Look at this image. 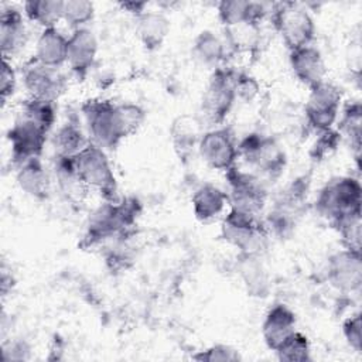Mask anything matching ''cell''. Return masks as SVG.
<instances>
[{"label": "cell", "instance_id": "6da1fadb", "mask_svg": "<svg viewBox=\"0 0 362 362\" xmlns=\"http://www.w3.org/2000/svg\"><path fill=\"white\" fill-rule=\"evenodd\" d=\"M89 143L100 148H115L144 122L146 113L136 103H113L102 99L86 100L82 106Z\"/></svg>", "mask_w": 362, "mask_h": 362}, {"label": "cell", "instance_id": "7a4b0ae2", "mask_svg": "<svg viewBox=\"0 0 362 362\" xmlns=\"http://www.w3.org/2000/svg\"><path fill=\"white\" fill-rule=\"evenodd\" d=\"M139 214L140 205L134 198H126L120 202L107 201L90 215L83 238L85 243L93 245L122 235L136 222Z\"/></svg>", "mask_w": 362, "mask_h": 362}, {"label": "cell", "instance_id": "3957f363", "mask_svg": "<svg viewBox=\"0 0 362 362\" xmlns=\"http://www.w3.org/2000/svg\"><path fill=\"white\" fill-rule=\"evenodd\" d=\"M362 188L354 177H337L329 180L315 199L318 214L331 223L344 216L361 214Z\"/></svg>", "mask_w": 362, "mask_h": 362}, {"label": "cell", "instance_id": "277c9868", "mask_svg": "<svg viewBox=\"0 0 362 362\" xmlns=\"http://www.w3.org/2000/svg\"><path fill=\"white\" fill-rule=\"evenodd\" d=\"M272 20L288 51L311 45L315 37V24L301 4L293 1L273 4Z\"/></svg>", "mask_w": 362, "mask_h": 362}, {"label": "cell", "instance_id": "5b68a950", "mask_svg": "<svg viewBox=\"0 0 362 362\" xmlns=\"http://www.w3.org/2000/svg\"><path fill=\"white\" fill-rule=\"evenodd\" d=\"M74 158L78 174L88 188L99 191L106 201H117V182L103 148L89 143Z\"/></svg>", "mask_w": 362, "mask_h": 362}, {"label": "cell", "instance_id": "8992f818", "mask_svg": "<svg viewBox=\"0 0 362 362\" xmlns=\"http://www.w3.org/2000/svg\"><path fill=\"white\" fill-rule=\"evenodd\" d=\"M223 239L238 247L245 256L259 255L267 242L266 229L257 219V215L230 209L222 222Z\"/></svg>", "mask_w": 362, "mask_h": 362}, {"label": "cell", "instance_id": "52a82bcc", "mask_svg": "<svg viewBox=\"0 0 362 362\" xmlns=\"http://www.w3.org/2000/svg\"><path fill=\"white\" fill-rule=\"evenodd\" d=\"M236 71L214 69L202 96V112L211 123H222L236 100Z\"/></svg>", "mask_w": 362, "mask_h": 362}, {"label": "cell", "instance_id": "ba28073f", "mask_svg": "<svg viewBox=\"0 0 362 362\" xmlns=\"http://www.w3.org/2000/svg\"><path fill=\"white\" fill-rule=\"evenodd\" d=\"M341 102V89L328 81L311 88L304 107L308 124L318 133L331 130L339 116Z\"/></svg>", "mask_w": 362, "mask_h": 362}, {"label": "cell", "instance_id": "9c48e42d", "mask_svg": "<svg viewBox=\"0 0 362 362\" xmlns=\"http://www.w3.org/2000/svg\"><path fill=\"white\" fill-rule=\"evenodd\" d=\"M238 153L246 163L267 175L280 174L286 163L284 151L280 148L277 141L259 133L247 134L238 144Z\"/></svg>", "mask_w": 362, "mask_h": 362}, {"label": "cell", "instance_id": "30bf717a", "mask_svg": "<svg viewBox=\"0 0 362 362\" xmlns=\"http://www.w3.org/2000/svg\"><path fill=\"white\" fill-rule=\"evenodd\" d=\"M48 133L45 127L20 113L7 134L14 164L20 165L30 158L40 157Z\"/></svg>", "mask_w": 362, "mask_h": 362}, {"label": "cell", "instance_id": "8fae6325", "mask_svg": "<svg viewBox=\"0 0 362 362\" xmlns=\"http://www.w3.org/2000/svg\"><path fill=\"white\" fill-rule=\"evenodd\" d=\"M226 178L229 184V192L226 194L230 206L242 212L257 215L266 202V189L260 180L236 167L226 171Z\"/></svg>", "mask_w": 362, "mask_h": 362}, {"label": "cell", "instance_id": "7c38bea8", "mask_svg": "<svg viewBox=\"0 0 362 362\" xmlns=\"http://www.w3.org/2000/svg\"><path fill=\"white\" fill-rule=\"evenodd\" d=\"M23 82L30 98L57 102L66 90V76L59 68L42 65L35 58L30 59L23 68Z\"/></svg>", "mask_w": 362, "mask_h": 362}, {"label": "cell", "instance_id": "4fadbf2b", "mask_svg": "<svg viewBox=\"0 0 362 362\" xmlns=\"http://www.w3.org/2000/svg\"><path fill=\"white\" fill-rule=\"evenodd\" d=\"M201 158L214 170L228 171L235 167L239 157L238 141L228 127H216L205 132L198 141Z\"/></svg>", "mask_w": 362, "mask_h": 362}, {"label": "cell", "instance_id": "5bb4252c", "mask_svg": "<svg viewBox=\"0 0 362 362\" xmlns=\"http://www.w3.org/2000/svg\"><path fill=\"white\" fill-rule=\"evenodd\" d=\"M328 279L331 284L341 291H358L362 283L361 252L344 247L334 253L328 260Z\"/></svg>", "mask_w": 362, "mask_h": 362}, {"label": "cell", "instance_id": "9a60e30c", "mask_svg": "<svg viewBox=\"0 0 362 362\" xmlns=\"http://www.w3.org/2000/svg\"><path fill=\"white\" fill-rule=\"evenodd\" d=\"M98 55V40L88 28H76L68 37L66 62L72 74L78 78L86 76Z\"/></svg>", "mask_w": 362, "mask_h": 362}, {"label": "cell", "instance_id": "2e32d148", "mask_svg": "<svg viewBox=\"0 0 362 362\" xmlns=\"http://www.w3.org/2000/svg\"><path fill=\"white\" fill-rule=\"evenodd\" d=\"M290 66L296 78L310 89L325 81L327 66L324 57L313 45L290 51Z\"/></svg>", "mask_w": 362, "mask_h": 362}, {"label": "cell", "instance_id": "e0dca14e", "mask_svg": "<svg viewBox=\"0 0 362 362\" xmlns=\"http://www.w3.org/2000/svg\"><path fill=\"white\" fill-rule=\"evenodd\" d=\"M27 30L20 10L13 6L3 7L0 13V47L3 58L17 55L25 45Z\"/></svg>", "mask_w": 362, "mask_h": 362}, {"label": "cell", "instance_id": "ac0fdd59", "mask_svg": "<svg viewBox=\"0 0 362 362\" xmlns=\"http://www.w3.org/2000/svg\"><path fill=\"white\" fill-rule=\"evenodd\" d=\"M296 331V314L286 304H274L266 314L262 324V334L266 345L276 351L277 346Z\"/></svg>", "mask_w": 362, "mask_h": 362}, {"label": "cell", "instance_id": "d6986e66", "mask_svg": "<svg viewBox=\"0 0 362 362\" xmlns=\"http://www.w3.org/2000/svg\"><path fill=\"white\" fill-rule=\"evenodd\" d=\"M269 13L266 4L257 1L229 0L218 4V16L223 27H230L242 23L260 25V21Z\"/></svg>", "mask_w": 362, "mask_h": 362}, {"label": "cell", "instance_id": "ffe728a7", "mask_svg": "<svg viewBox=\"0 0 362 362\" xmlns=\"http://www.w3.org/2000/svg\"><path fill=\"white\" fill-rule=\"evenodd\" d=\"M68 37L57 27L44 28L35 44V59L51 68H61L66 62Z\"/></svg>", "mask_w": 362, "mask_h": 362}, {"label": "cell", "instance_id": "44dd1931", "mask_svg": "<svg viewBox=\"0 0 362 362\" xmlns=\"http://www.w3.org/2000/svg\"><path fill=\"white\" fill-rule=\"evenodd\" d=\"M17 182L20 188L33 198H47L49 191V177L40 157L30 158L17 165Z\"/></svg>", "mask_w": 362, "mask_h": 362}, {"label": "cell", "instance_id": "7402d4cb", "mask_svg": "<svg viewBox=\"0 0 362 362\" xmlns=\"http://www.w3.org/2000/svg\"><path fill=\"white\" fill-rule=\"evenodd\" d=\"M226 204L228 194L211 182L198 187L192 195L194 214L202 222L216 218Z\"/></svg>", "mask_w": 362, "mask_h": 362}, {"label": "cell", "instance_id": "603a6c76", "mask_svg": "<svg viewBox=\"0 0 362 362\" xmlns=\"http://www.w3.org/2000/svg\"><path fill=\"white\" fill-rule=\"evenodd\" d=\"M136 20V31L143 45L147 49H157L161 47L170 31L168 18L163 13L146 10L137 16Z\"/></svg>", "mask_w": 362, "mask_h": 362}, {"label": "cell", "instance_id": "cb8c5ba5", "mask_svg": "<svg viewBox=\"0 0 362 362\" xmlns=\"http://www.w3.org/2000/svg\"><path fill=\"white\" fill-rule=\"evenodd\" d=\"M57 161H55V177L58 181V185L61 191L68 197V198H76L79 199L82 194H85L89 188L82 182L76 165H75V158L74 156H58L57 154Z\"/></svg>", "mask_w": 362, "mask_h": 362}, {"label": "cell", "instance_id": "d4e9b609", "mask_svg": "<svg viewBox=\"0 0 362 362\" xmlns=\"http://www.w3.org/2000/svg\"><path fill=\"white\" fill-rule=\"evenodd\" d=\"M194 55L195 58L206 66H212L214 69L221 66V62L226 57V45L219 37H216L212 31L205 30L198 34L194 41Z\"/></svg>", "mask_w": 362, "mask_h": 362}, {"label": "cell", "instance_id": "484cf974", "mask_svg": "<svg viewBox=\"0 0 362 362\" xmlns=\"http://www.w3.org/2000/svg\"><path fill=\"white\" fill-rule=\"evenodd\" d=\"M201 124L197 117L191 115L178 116L171 126V139L175 150L181 156L189 153L201 139Z\"/></svg>", "mask_w": 362, "mask_h": 362}, {"label": "cell", "instance_id": "4316f807", "mask_svg": "<svg viewBox=\"0 0 362 362\" xmlns=\"http://www.w3.org/2000/svg\"><path fill=\"white\" fill-rule=\"evenodd\" d=\"M339 136L348 139L351 147L355 151L356 160H359L361 153V134H362V106L358 100L349 102L344 106L339 117Z\"/></svg>", "mask_w": 362, "mask_h": 362}, {"label": "cell", "instance_id": "83f0119b", "mask_svg": "<svg viewBox=\"0 0 362 362\" xmlns=\"http://www.w3.org/2000/svg\"><path fill=\"white\" fill-rule=\"evenodd\" d=\"M25 16L44 28H52L62 20L64 1L59 0H30L24 3Z\"/></svg>", "mask_w": 362, "mask_h": 362}, {"label": "cell", "instance_id": "f1b7e54d", "mask_svg": "<svg viewBox=\"0 0 362 362\" xmlns=\"http://www.w3.org/2000/svg\"><path fill=\"white\" fill-rule=\"evenodd\" d=\"M225 45L236 52L250 51L257 47L260 40V27L242 23L230 27H223Z\"/></svg>", "mask_w": 362, "mask_h": 362}, {"label": "cell", "instance_id": "f546056e", "mask_svg": "<svg viewBox=\"0 0 362 362\" xmlns=\"http://www.w3.org/2000/svg\"><path fill=\"white\" fill-rule=\"evenodd\" d=\"M88 144L86 137L76 123H65L54 136V146L58 156H75Z\"/></svg>", "mask_w": 362, "mask_h": 362}, {"label": "cell", "instance_id": "4dcf8cb0", "mask_svg": "<svg viewBox=\"0 0 362 362\" xmlns=\"http://www.w3.org/2000/svg\"><path fill=\"white\" fill-rule=\"evenodd\" d=\"M280 361L305 362L311 359L310 342L307 337L298 331L291 332L274 351Z\"/></svg>", "mask_w": 362, "mask_h": 362}, {"label": "cell", "instance_id": "1f68e13d", "mask_svg": "<svg viewBox=\"0 0 362 362\" xmlns=\"http://www.w3.org/2000/svg\"><path fill=\"white\" fill-rule=\"evenodd\" d=\"M20 113L37 122L38 124L45 127L48 132L52 129L57 119V109L54 102L34 99V98H30L23 103Z\"/></svg>", "mask_w": 362, "mask_h": 362}, {"label": "cell", "instance_id": "d6a6232c", "mask_svg": "<svg viewBox=\"0 0 362 362\" xmlns=\"http://www.w3.org/2000/svg\"><path fill=\"white\" fill-rule=\"evenodd\" d=\"M95 7L93 3L88 0H68L64 1L62 20L66 21L74 30L83 28L93 18Z\"/></svg>", "mask_w": 362, "mask_h": 362}, {"label": "cell", "instance_id": "836d02e7", "mask_svg": "<svg viewBox=\"0 0 362 362\" xmlns=\"http://www.w3.org/2000/svg\"><path fill=\"white\" fill-rule=\"evenodd\" d=\"M345 249L361 252V214H354L334 222Z\"/></svg>", "mask_w": 362, "mask_h": 362}, {"label": "cell", "instance_id": "e575fe53", "mask_svg": "<svg viewBox=\"0 0 362 362\" xmlns=\"http://www.w3.org/2000/svg\"><path fill=\"white\" fill-rule=\"evenodd\" d=\"M192 359L197 361H205V362H215V361H239L240 355L239 352L229 346V345H223V344H216L212 345L209 348H206L205 351H199L198 354H195L192 356Z\"/></svg>", "mask_w": 362, "mask_h": 362}, {"label": "cell", "instance_id": "d590c367", "mask_svg": "<svg viewBox=\"0 0 362 362\" xmlns=\"http://www.w3.org/2000/svg\"><path fill=\"white\" fill-rule=\"evenodd\" d=\"M362 320H361V313H356L354 315H351L349 318L345 320L344 325H342V332L344 337L348 342V345L355 351V352H361L362 348Z\"/></svg>", "mask_w": 362, "mask_h": 362}, {"label": "cell", "instance_id": "8d00e7d4", "mask_svg": "<svg viewBox=\"0 0 362 362\" xmlns=\"http://www.w3.org/2000/svg\"><path fill=\"white\" fill-rule=\"evenodd\" d=\"M16 85H17V74H16L14 68L11 66V64L8 62V59L3 58L1 79H0V96H1L3 103H6V99L14 93Z\"/></svg>", "mask_w": 362, "mask_h": 362}, {"label": "cell", "instance_id": "74e56055", "mask_svg": "<svg viewBox=\"0 0 362 362\" xmlns=\"http://www.w3.org/2000/svg\"><path fill=\"white\" fill-rule=\"evenodd\" d=\"M257 90H259V85L255 81V78L243 72L236 74V98L250 100L257 95Z\"/></svg>", "mask_w": 362, "mask_h": 362}, {"label": "cell", "instance_id": "f35d334b", "mask_svg": "<svg viewBox=\"0 0 362 362\" xmlns=\"http://www.w3.org/2000/svg\"><path fill=\"white\" fill-rule=\"evenodd\" d=\"M124 10H127L129 13L134 14L136 17L140 16L143 11H146V3H122L120 4Z\"/></svg>", "mask_w": 362, "mask_h": 362}]
</instances>
